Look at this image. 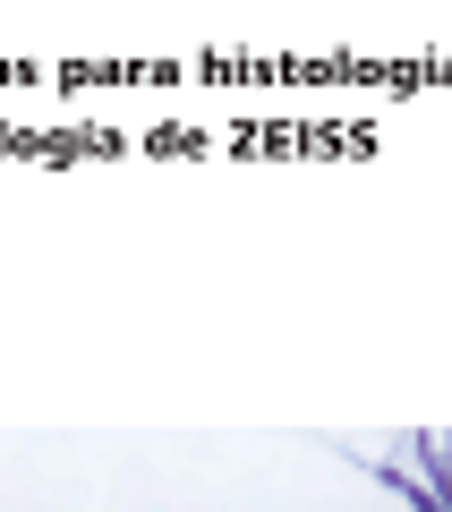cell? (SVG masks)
<instances>
[{
    "label": "cell",
    "mask_w": 452,
    "mask_h": 512,
    "mask_svg": "<svg viewBox=\"0 0 452 512\" xmlns=\"http://www.w3.org/2000/svg\"><path fill=\"white\" fill-rule=\"evenodd\" d=\"M410 453H418V478H427V495L452 512V436H410Z\"/></svg>",
    "instance_id": "cell-1"
},
{
    "label": "cell",
    "mask_w": 452,
    "mask_h": 512,
    "mask_svg": "<svg viewBox=\"0 0 452 512\" xmlns=\"http://www.w3.org/2000/svg\"><path fill=\"white\" fill-rule=\"evenodd\" d=\"M367 478H376V487L393 495V504H435V495H427V478H418V470H401V461H367Z\"/></svg>",
    "instance_id": "cell-2"
}]
</instances>
